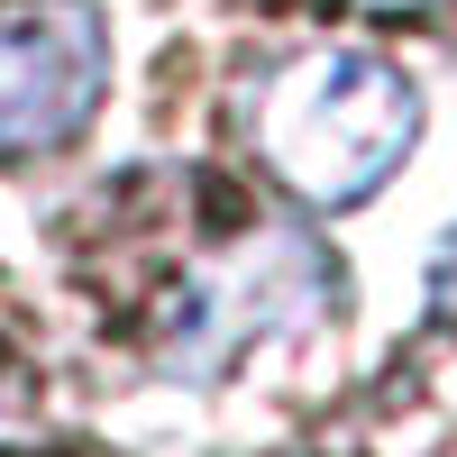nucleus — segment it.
I'll use <instances>...</instances> for the list:
<instances>
[{
  "mask_svg": "<svg viewBox=\"0 0 457 457\" xmlns=\"http://www.w3.org/2000/svg\"><path fill=\"white\" fill-rule=\"evenodd\" d=\"M110 83V28L92 0H19L0 10V156L64 146Z\"/></svg>",
  "mask_w": 457,
  "mask_h": 457,
  "instance_id": "7ed1b4c3",
  "label": "nucleus"
},
{
  "mask_svg": "<svg viewBox=\"0 0 457 457\" xmlns=\"http://www.w3.org/2000/svg\"><path fill=\"white\" fill-rule=\"evenodd\" d=\"M357 10H430V0H357Z\"/></svg>",
  "mask_w": 457,
  "mask_h": 457,
  "instance_id": "39448f33",
  "label": "nucleus"
},
{
  "mask_svg": "<svg viewBox=\"0 0 457 457\" xmlns=\"http://www.w3.org/2000/svg\"><path fill=\"white\" fill-rule=\"evenodd\" d=\"M430 302L457 320V238H448V256H439V275H430Z\"/></svg>",
  "mask_w": 457,
  "mask_h": 457,
  "instance_id": "20e7f679",
  "label": "nucleus"
},
{
  "mask_svg": "<svg viewBox=\"0 0 457 457\" xmlns=\"http://www.w3.org/2000/svg\"><path fill=\"white\" fill-rule=\"evenodd\" d=\"M329 302V256L302 228H247L238 247H220L165 293V366L174 375H220L247 348L312 329Z\"/></svg>",
  "mask_w": 457,
  "mask_h": 457,
  "instance_id": "f03ea898",
  "label": "nucleus"
},
{
  "mask_svg": "<svg viewBox=\"0 0 457 457\" xmlns=\"http://www.w3.org/2000/svg\"><path fill=\"white\" fill-rule=\"evenodd\" d=\"M421 137V92L375 46H320L256 101V156L312 211H357Z\"/></svg>",
  "mask_w": 457,
  "mask_h": 457,
  "instance_id": "f257e3e1",
  "label": "nucleus"
}]
</instances>
